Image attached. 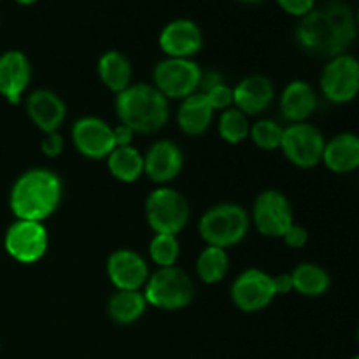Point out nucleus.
Returning <instances> with one entry per match:
<instances>
[{
  "label": "nucleus",
  "mask_w": 359,
  "mask_h": 359,
  "mask_svg": "<svg viewBox=\"0 0 359 359\" xmlns=\"http://www.w3.org/2000/svg\"><path fill=\"white\" fill-rule=\"evenodd\" d=\"M293 290L304 297H321L330 290V273L316 263H302L291 273Z\"/></svg>",
  "instance_id": "25"
},
{
  "label": "nucleus",
  "mask_w": 359,
  "mask_h": 359,
  "mask_svg": "<svg viewBox=\"0 0 359 359\" xmlns=\"http://www.w3.org/2000/svg\"><path fill=\"white\" fill-rule=\"evenodd\" d=\"M358 342H359V330H358Z\"/></svg>",
  "instance_id": "42"
},
{
  "label": "nucleus",
  "mask_w": 359,
  "mask_h": 359,
  "mask_svg": "<svg viewBox=\"0 0 359 359\" xmlns=\"http://www.w3.org/2000/svg\"><path fill=\"white\" fill-rule=\"evenodd\" d=\"M132 137L133 132L125 125H119L114 128V140H116V147L121 146H130L132 144Z\"/></svg>",
  "instance_id": "36"
},
{
  "label": "nucleus",
  "mask_w": 359,
  "mask_h": 359,
  "mask_svg": "<svg viewBox=\"0 0 359 359\" xmlns=\"http://www.w3.org/2000/svg\"><path fill=\"white\" fill-rule=\"evenodd\" d=\"M273 287H276V294H286L293 290V279L291 273H280V276L272 277Z\"/></svg>",
  "instance_id": "35"
},
{
  "label": "nucleus",
  "mask_w": 359,
  "mask_h": 359,
  "mask_svg": "<svg viewBox=\"0 0 359 359\" xmlns=\"http://www.w3.org/2000/svg\"><path fill=\"white\" fill-rule=\"evenodd\" d=\"M41 149L46 156L56 158L63 151V137L58 132L46 133L44 140L41 142Z\"/></svg>",
  "instance_id": "34"
},
{
  "label": "nucleus",
  "mask_w": 359,
  "mask_h": 359,
  "mask_svg": "<svg viewBox=\"0 0 359 359\" xmlns=\"http://www.w3.org/2000/svg\"><path fill=\"white\" fill-rule=\"evenodd\" d=\"M0 27H2V18H0Z\"/></svg>",
  "instance_id": "41"
},
{
  "label": "nucleus",
  "mask_w": 359,
  "mask_h": 359,
  "mask_svg": "<svg viewBox=\"0 0 359 359\" xmlns=\"http://www.w3.org/2000/svg\"><path fill=\"white\" fill-rule=\"evenodd\" d=\"M273 297V279L258 269L242 272L231 286V300L244 312H258L269 307Z\"/></svg>",
  "instance_id": "12"
},
{
  "label": "nucleus",
  "mask_w": 359,
  "mask_h": 359,
  "mask_svg": "<svg viewBox=\"0 0 359 359\" xmlns=\"http://www.w3.org/2000/svg\"><path fill=\"white\" fill-rule=\"evenodd\" d=\"M319 84L326 100L333 104L353 102L359 95V60L349 53L328 60Z\"/></svg>",
  "instance_id": "8"
},
{
  "label": "nucleus",
  "mask_w": 359,
  "mask_h": 359,
  "mask_svg": "<svg viewBox=\"0 0 359 359\" xmlns=\"http://www.w3.org/2000/svg\"><path fill=\"white\" fill-rule=\"evenodd\" d=\"M214 109L203 93H193L182 98L179 107V126L188 135H202L212 123Z\"/></svg>",
  "instance_id": "22"
},
{
  "label": "nucleus",
  "mask_w": 359,
  "mask_h": 359,
  "mask_svg": "<svg viewBox=\"0 0 359 359\" xmlns=\"http://www.w3.org/2000/svg\"><path fill=\"white\" fill-rule=\"evenodd\" d=\"M16 4H20V6H32V4H35L37 0H14Z\"/></svg>",
  "instance_id": "37"
},
{
  "label": "nucleus",
  "mask_w": 359,
  "mask_h": 359,
  "mask_svg": "<svg viewBox=\"0 0 359 359\" xmlns=\"http://www.w3.org/2000/svg\"><path fill=\"white\" fill-rule=\"evenodd\" d=\"M62 195V179L55 172L32 168L21 174L11 188V210L18 219L41 223L58 209Z\"/></svg>",
  "instance_id": "2"
},
{
  "label": "nucleus",
  "mask_w": 359,
  "mask_h": 359,
  "mask_svg": "<svg viewBox=\"0 0 359 359\" xmlns=\"http://www.w3.org/2000/svg\"><path fill=\"white\" fill-rule=\"evenodd\" d=\"M202 69L191 58H165L153 70L154 88L167 98H186L196 93Z\"/></svg>",
  "instance_id": "7"
},
{
  "label": "nucleus",
  "mask_w": 359,
  "mask_h": 359,
  "mask_svg": "<svg viewBox=\"0 0 359 359\" xmlns=\"http://www.w3.org/2000/svg\"><path fill=\"white\" fill-rule=\"evenodd\" d=\"M356 13L342 0L316 6L294 30L297 44L316 58L332 60L346 55L358 37Z\"/></svg>",
  "instance_id": "1"
},
{
  "label": "nucleus",
  "mask_w": 359,
  "mask_h": 359,
  "mask_svg": "<svg viewBox=\"0 0 359 359\" xmlns=\"http://www.w3.org/2000/svg\"><path fill=\"white\" fill-rule=\"evenodd\" d=\"M146 307L147 300L142 293L118 290L109 300L107 311L112 321H116L118 325H132L144 314Z\"/></svg>",
  "instance_id": "24"
},
{
  "label": "nucleus",
  "mask_w": 359,
  "mask_h": 359,
  "mask_svg": "<svg viewBox=\"0 0 359 359\" xmlns=\"http://www.w3.org/2000/svg\"><path fill=\"white\" fill-rule=\"evenodd\" d=\"M98 76L109 90L121 93L132 81V63L123 53L107 51L98 60Z\"/></svg>",
  "instance_id": "23"
},
{
  "label": "nucleus",
  "mask_w": 359,
  "mask_h": 359,
  "mask_svg": "<svg viewBox=\"0 0 359 359\" xmlns=\"http://www.w3.org/2000/svg\"><path fill=\"white\" fill-rule=\"evenodd\" d=\"M203 241L226 249L244 241L249 231V214L237 203H219L207 210L198 224Z\"/></svg>",
  "instance_id": "4"
},
{
  "label": "nucleus",
  "mask_w": 359,
  "mask_h": 359,
  "mask_svg": "<svg viewBox=\"0 0 359 359\" xmlns=\"http://www.w3.org/2000/svg\"><path fill=\"white\" fill-rule=\"evenodd\" d=\"M235 2H241V4H258V2H263V0H235Z\"/></svg>",
  "instance_id": "38"
},
{
  "label": "nucleus",
  "mask_w": 359,
  "mask_h": 359,
  "mask_svg": "<svg viewBox=\"0 0 359 359\" xmlns=\"http://www.w3.org/2000/svg\"><path fill=\"white\" fill-rule=\"evenodd\" d=\"M228 266H230V259H228L226 251L214 245L203 249L196 259V272L200 279L207 284H216L223 280Z\"/></svg>",
  "instance_id": "27"
},
{
  "label": "nucleus",
  "mask_w": 359,
  "mask_h": 359,
  "mask_svg": "<svg viewBox=\"0 0 359 359\" xmlns=\"http://www.w3.org/2000/svg\"><path fill=\"white\" fill-rule=\"evenodd\" d=\"M273 100V84L265 76H249L233 90V104L245 116H255L269 109Z\"/></svg>",
  "instance_id": "19"
},
{
  "label": "nucleus",
  "mask_w": 359,
  "mask_h": 359,
  "mask_svg": "<svg viewBox=\"0 0 359 359\" xmlns=\"http://www.w3.org/2000/svg\"><path fill=\"white\" fill-rule=\"evenodd\" d=\"M158 42L168 58H193L202 49L203 34L193 20L177 18L165 25Z\"/></svg>",
  "instance_id": "13"
},
{
  "label": "nucleus",
  "mask_w": 359,
  "mask_h": 359,
  "mask_svg": "<svg viewBox=\"0 0 359 359\" xmlns=\"http://www.w3.org/2000/svg\"><path fill=\"white\" fill-rule=\"evenodd\" d=\"M326 140L323 133L309 123H293L284 128L280 149L284 156L300 168H314L323 161Z\"/></svg>",
  "instance_id": "9"
},
{
  "label": "nucleus",
  "mask_w": 359,
  "mask_h": 359,
  "mask_svg": "<svg viewBox=\"0 0 359 359\" xmlns=\"http://www.w3.org/2000/svg\"><path fill=\"white\" fill-rule=\"evenodd\" d=\"M323 163L335 174H349L359 168V137L339 133L326 142Z\"/></svg>",
  "instance_id": "21"
},
{
  "label": "nucleus",
  "mask_w": 359,
  "mask_h": 359,
  "mask_svg": "<svg viewBox=\"0 0 359 359\" xmlns=\"http://www.w3.org/2000/svg\"><path fill=\"white\" fill-rule=\"evenodd\" d=\"M249 132V121L248 116L237 107H230L223 111L219 118V133L226 142L230 144H241L242 140L248 139Z\"/></svg>",
  "instance_id": "28"
},
{
  "label": "nucleus",
  "mask_w": 359,
  "mask_h": 359,
  "mask_svg": "<svg viewBox=\"0 0 359 359\" xmlns=\"http://www.w3.org/2000/svg\"><path fill=\"white\" fill-rule=\"evenodd\" d=\"M74 146L83 156L91 160L107 158L114 151V128L98 118H83L72 128Z\"/></svg>",
  "instance_id": "14"
},
{
  "label": "nucleus",
  "mask_w": 359,
  "mask_h": 359,
  "mask_svg": "<svg viewBox=\"0 0 359 359\" xmlns=\"http://www.w3.org/2000/svg\"><path fill=\"white\" fill-rule=\"evenodd\" d=\"M200 93H202V91H200ZM203 95L207 97L209 104L212 105L214 111H216V109H223V111H226V109H230L231 104H233V90L228 88L224 83L210 88V90L205 91Z\"/></svg>",
  "instance_id": "31"
},
{
  "label": "nucleus",
  "mask_w": 359,
  "mask_h": 359,
  "mask_svg": "<svg viewBox=\"0 0 359 359\" xmlns=\"http://www.w3.org/2000/svg\"><path fill=\"white\" fill-rule=\"evenodd\" d=\"M109 170L116 179L123 182H133L142 175L144 172V156L139 149L132 146L114 147L109 154Z\"/></svg>",
  "instance_id": "26"
},
{
  "label": "nucleus",
  "mask_w": 359,
  "mask_h": 359,
  "mask_svg": "<svg viewBox=\"0 0 359 359\" xmlns=\"http://www.w3.org/2000/svg\"><path fill=\"white\" fill-rule=\"evenodd\" d=\"M276 2L279 4V7L284 13H287L290 16L300 18V20L304 16H307L318 6L316 0H276Z\"/></svg>",
  "instance_id": "32"
},
{
  "label": "nucleus",
  "mask_w": 359,
  "mask_h": 359,
  "mask_svg": "<svg viewBox=\"0 0 359 359\" xmlns=\"http://www.w3.org/2000/svg\"><path fill=\"white\" fill-rule=\"evenodd\" d=\"M251 139L252 142L258 147L265 151H273L277 147H280V142H283L284 128L277 125L276 121H270V119H263V121H258L256 125H252L251 128Z\"/></svg>",
  "instance_id": "30"
},
{
  "label": "nucleus",
  "mask_w": 359,
  "mask_h": 359,
  "mask_svg": "<svg viewBox=\"0 0 359 359\" xmlns=\"http://www.w3.org/2000/svg\"><path fill=\"white\" fill-rule=\"evenodd\" d=\"M252 221L259 233L266 237H283L293 224L290 200L276 189L263 191L252 207Z\"/></svg>",
  "instance_id": "11"
},
{
  "label": "nucleus",
  "mask_w": 359,
  "mask_h": 359,
  "mask_svg": "<svg viewBox=\"0 0 359 359\" xmlns=\"http://www.w3.org/2000/svg\"><path fill=\"white\" fill-rule=\"evenodd\" d=\"M182 151L172 140H158L144 156V172L151 181L167 184L182 170Z\"/></svg>",
  "instance_id": "16"
},
{
  "label": "nucleus",
  "mask_w": 359,
  "mask_h": 359,
  "mask_svg": "<svg viewBox=\"0 0 359 359\" xmlns=\"http://www.w3.org/2000/svg\"><path fill=\"white\" fill-rule=\"evenodd\" d=\"M32 79V65L23 51L11 49L0 55V95L9 104H20Z\"/></svg>",
  "instance_id": "15"
},
{
  "label": "nucleus",
  "mask_w": 359,
  "mask_h": 359,
  "mask_svg": "<svg viewBox=\"0 0 359 359\" xmlns=\"http://www.w3.org/2000/svg\"><path fill=\"white\" fill-rule=\"evenodd\" d=\"M356 21H358V28H359V9H358V13H356Z\"/></svg>",
  "instance_id": "39"
},
{
  "label": "nucleus",
  "mask_w": 359,
  "mask_h": 359,
  "mask_svg": "<svg viewBox=\"0 0 359 359\" xmlns=\"http://www.w3.org/2000/svg\"><path fill=\"white\" fill-rule=\"evenodd\" d=\"M351 359H359V354H356V356H354V358H351Z\"/></svg>",
  "instance_id": "40"
},
{
  "label": "nucleus",
  "mask_w": 359,
  "mask_h": 359,
  "mask_svg": "<svg viewBox=\"0 0 359 359\" xmlns=\"http://www.w3.org/2000/svg\"><path fill=\"white\" fill-rule=\"evenodd\" d=\"M4 245L16 262L35 263L48 251V230L39 221L16 219L7 228Z\"/></svg>",
  "instance_id": "10"
},
{
  "label": "nucleus",
  "mask_w": 359,
  "mask_h": 359,
  "mask_svg": "<svg viewBox=\"0 0 359 359\" xmlns=\"http://www.w3.org/2000/svg\"><path fill=\"white\" fill-rule=\"evenodd\" d=\"M193 293L195 287L188 273L177 266H167L154 272L151 279H147L144 297L153 307L179 311L191 304Z\"/></svg>",
  "instance_id": "5"
},
{
  "label": "nucleus",
  "mask_w": 359,
  "mask_h": 359,
  "mask_svg": "<svg viewBox=\"0 0 359 359\" xmlns=\"http://www.w3.org/2000/svg\"><path fill=\"white\" fill-rule=\"evenodd\" d=\"M116 114L133 133L158 132L168 119L167 97L151 84H130L116 97Z\"/></svg>",
  "instance_id": "3"
},
{
  "label": "nucleus",
  "mask_w": 359,
  "mask_h": 359,
  "mask_svg": "<svg viewBox=\"0 0 359 359\" xmlns=\"http://www.w3.org/2000/svg\"><path fill=\"white\" fill-rule=\"evenodd\" d=\"M179 252H181V245H179V241L175 238V235L156 233V237L149 244L151 259L160 269L174 266L179 258Z\"/></svg>",
  "instance_id": "29"
},
{
  "label": "nucleus",
  "mask_w": 359,
  "mask_h": 359,
  "mask_svg": "<svg viewBox=\"0 0 359 359\" xmlns=\"http://www.w3.org/2000/svg\"><path fill=\"white\" fill-rule=\"evenodd\" d=\"M318 109V93L305 81H293L280 95V112L291 123H305Z\"/></svg>",
  "instance_id": "20"
},
{
  "label": "nucleus",
  "mask_w": 359,
  "mask_h": 359,
  "mask_svg": "<svg viewBox=\"0 0 359 359\" xmlns=\"http://www.w3.org/2000/svg\"><path fill=\"white\" fill-rule=\"evenodd\" d=\"M283 238L284 242H286V245H290V248H294V249H300L307 244L309 233L304 226L293 223L290 228H287L286 233L283 235Z\"/></svg>",
  "instance_id": "33"
},
{
  "label": "nucleus",
  "mask_w": 359,
  "mask_h": 359,
  "mask_svg": "<svg viewBox=\"0 0 359 359\" xmlns=\"http://www.w3.org/2000/svg\"><path fill=\"white\" fill-rule=\"evenodd\" d=\"M107 272L118 290L139 291L149 279L147 263L130 249H119L109 256Z\"/></svg>",
  "instance_id": "17"
},
{
  "label": "nucleus",
  "mask_w": 359,
  "mask_h": 359,
  "mask_svg": "<svg viewBox=\"0 0 359 359\" xmlns=\"http://www.w3.org/2000/svg\"><path fill=\"white\" fill-rule=\"evenodd\" d=\"M27 112L34 125L44 133L58 132L67 116L62 98L49 90H37L28 97Z\"/></svg>",
  "instance_id": "18"
},
{
  "label": "nucleus",
  "mask_w": 359,
  "mask_h": 359,
  "mask_svg": "<svg viewBox=\"0 0 359 359\" xmlns=\"http://www.w3.org/2000/svg\"><path fill=\"white\" fill-rule=\"evenodd\" d=\"M146 216L156 233L177 235L188 224L189 203L177 189L163 186L147 196Z\"/></svg>",
  "instance_id": "6"
}]
</instances>
